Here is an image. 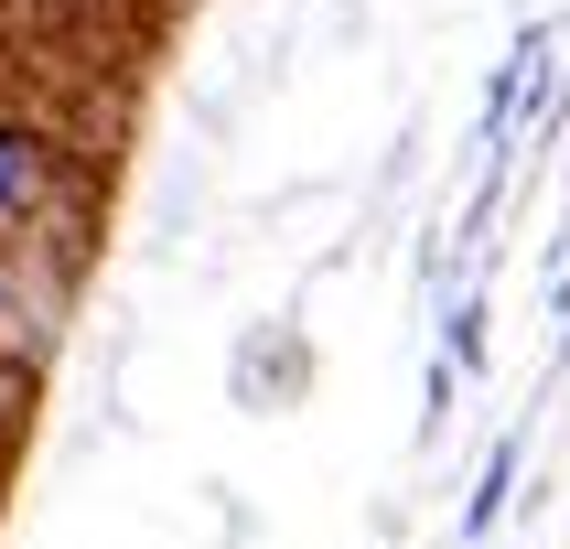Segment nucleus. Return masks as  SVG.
<instances>
[{
  "mask_svg": "<svg viewBox=\"0 0 570 549\" xmlns=\"http://www.w3.org/2000/svg\"><path fill=\"white\" fill-rule=\"evenodd\" d=\"M32 388H43V355H11V345H0V463H22V431H32Z\"/></svg>",
  "mask_w": 570,
  "mask_h": 549,
  "instance_id": "obj_3",
  "label": "nucleus"
},
{
  "mask_svg": "<svg viewBox=\"0 0 570 549\" xmlns=\"http://www.w3.org/2000/svg\"><path fill=\"white\" fill-rule=\"evenodd\" d=\"M65 205H76V151L43 119L0 108V248H43Z\"/></svg>",
  "mask_w": 570,
  "mask_h": 549,
  "instance_id": "obj_1",
  "label": "nucleus"
},
{
  "mask_svg": "<svg viewBox=\"0 0 570 549\" xmlns=\"http://www.w3.org/2000/svg\"><path fill=\"white\" fill-rule=\"evenodd\" d=\"M0 345L11 355L55 345V269H43V248H0Z\"/></svg>",
  "mask_w": 570,
  "mask_h": 549,
  "instance_id": "obj_2",
  "label": "nucleus"
}]
</instances>
